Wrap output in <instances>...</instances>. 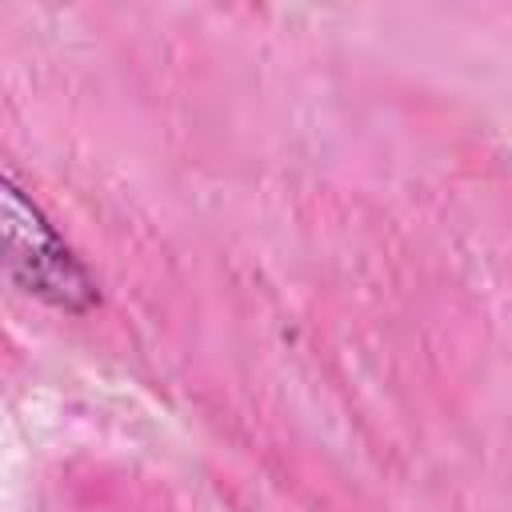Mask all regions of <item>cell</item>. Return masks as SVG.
<instances>
[{"instance_id":"1","label":"cell","mask_w":512,"mask_h":512,"mask_svg":"<svg viewBox=\"0 0 512 512\" xmlns=\"http://www.w3.org/2000/svg\"><path fill=\"white\" fill-rule=\"evenodd\" d=\"M0 220H4V268L12 284L60 312H88L100 304L92 272L44 216V208L4 172L0 180Z\"/></svg>"}]
</instances>
